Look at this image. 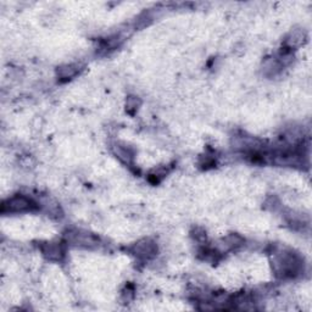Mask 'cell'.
Listing matches in <instances>:
<instances>
[{"label": "cell", "mask_w": 312, "mask_h": 312, "mask_svg": "<svg viewBox=\"0 0 312 312\" xmlns=\"http://www.w3.org/2000/svg\"><path fill=\"white\" fill-rule=\"evenodd\" d=\"M273 268L276 273L282 277H295L304 270V263L297 254L282 251L274 254Z\"/></svg>", "instance_id": "obj_1"}, {"label": "cell", "mask_w": 312, "mask_h": 312, "mask_svg": "<svg viewBox=\"0 0 312 312\" xmlns=\"http://www.w3.org/2000/svg\"><path fill=\"white\" fill-rule=\"evenodd\" d=\"M37 204L32 199L23 195H15L5 200L1 205L2 213H18L33 211L37 209Z\"/></svg>", "instance_id": "obj_2"}, {"label": "cell", "mask_w": 312, "mask_h": 312, "mask_svg": "<svg viewBox=\"0 0 312 312\" xmlns=\"http://www.w3.org/2000/svg\"><path fill=\"white\" fill-rule=\"evenodd\" d=\"M132 252L137 257L143 258V260H149L156 254V245L154 242L149 241V239H144V241L138 242L137 244L133 245Z\"/></svg>", "instance_id": "obj_3"}, {"label": "cell", "mask_w": 312, "mask_h": 312, "mask_svg": "<svg viewBox=\"0 0 312 312\" xmlns=\"http://www.w3.org/2000/svg\"><path fill=\"white\" fill-rule=\"evenodd\" d=\"M42 251L45 257L53 261H61L65 255L62 244H58V243H47L42 247Z\"/></svg>", "instance_id": "obj_4"}, {"label": "cell", "mask_w": 312, "mask_h": 312, "mask_svg": "<svg viewBox=\"0 0 312 312\" xmlns=\"http://www.w3.org/2000/svg\"><path fill=\"white\" fill-rule=\"evenodd\" d=\"M70 242L73 243V244L79 245V247H92V245H97L98 244V239L95 237H93L92 234L88 233H71L70 236Z\"/></svg>", "instance_id": "obj_5"}, {"label": "cell", "mask_w": 312, "mask_h": 312, "mask_svg": "<svg viewBox=\"0 0 312 312\" xmlns=\"http://www.w3.org/2000/svg\"><path fill=\"white\" fill-rule=\"evenodd\" d=\"M79 72V66L78 65H65L62 67L59 68L58 74L60 78L62 79H71L76 76Z\"/></svg>", "instance_id": "obj_6"}, {"label": "cell", "mask_w": 312, "mask_h": 312, "mask_svg": "<svg viewBox=\"0 0 312 312\" xmlns=\"http://www.w3.org/2000/svg\"><path fill=\"white\" fill-rule=\"evenodd\" d=\"M305 39H306L305 32L294 31L292 34H290L289 39L287 41V44H288V47H289V49H292V48L299 47V45L303 44V43L305 42Z\"/></svg>", "instance_id": "obj_7"}, {"label": "cell", "mask_w": 312, "mask_h": 312, "mask_svg": "<svg viewBox=\"0 0 312 312\" xmlns=\"http://www.w3.org/2000/svg\"><path fill=\"white\" fill-rule=\"evenodd\" d=\"M114 153H115V155L119 157L122 162H125V164H128V165L132 164L133 154L130 153L127 148H124V146H115Z\"/></svg>", "instance_id": "obj_8"}, {"label": "cell", "mask_w": 312, "mask_h": 312, "mask_svg": "<svg viewBox=\"0 0 312 312\" xmlns=\"http://www.w3.org/2000/svg\"><path fill=\"white\" fill-rule=\"evenodd\" d=\"M139 100L137 99V98H134V97H129L127 99V104H126V106H127V110L128 111H130V110H138V106H139Z\"/></svg>", "instance_id": "obj_9"}]
</instances>
